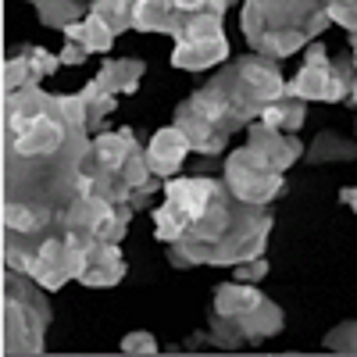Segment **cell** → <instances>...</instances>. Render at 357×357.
<instances>
[{
  "label": "cell",
  "mask_w": 357,
  "mask_h": 357,
  "mask_svg": "<svg viewBox=\"0 0 357 357\" xmlns=\"http://www.w3.org/2000/svg\"><path fill=\"white\" fill-rule=\"evenodd\" d=\"M307 161L311 165H336V161H357V139H347L333 129H325L314 136L307 146Z\"/></svg>",
  "instance_id": "ac0fdd59"
},
{
  "label": "cell",
  "mask_w": 357,
  "mask_h": 357,
  "mask_svg": "<svg viewBox=\"0 0 357 357\" xmlns=\"http://www.w3.org/2000/svg\"><path fill=\"white\" fill-rule=\"evenodd\" d=\"M143 72H146V65L139 57H111V61H104V68L82 86V100L97 104V100H111L118 93H136Z\"/></svg>",
  "instance_id": "8992f818"
},
{
  "label": "cell",
  "mask_w": 357,
  "mask_h": 357,
  "mask_svg": "<svg viewBox=\"0 0 357 357\" xmlns=\"http://www.w3.org/2000/svg\"><path fill=\"white\" fill-rule=\"evenodd\" d=\"M329 18L350 33H357V0H329Z\"/></svg>",
  "instance_id": "f1b7e54d"
},
{
  "label": "cell",
  "mask_w": 357,
  "mask_h": 357,
  "mask_svg": "<svg viewBox=\"0 0 357 357\" xmlns=\"http://www.w3.org/2000/svg\"><path fill=\"white\" fill-rule=\"evenodd\" d=\"M222 178L225 186L232 190V197H240L247 204H272L282 190H286V178L282 172L268 168L250 146H240V151H232L222 165Z\"/></svg>",
  "instance_id": "5b68a950"
},
{
  "label": "cell",
  "mask_w": 357,
  "mask_h": 357,
  "mask_svg": "<svg viewBox=\"0 0 357 357\" xmlns=\"http://www.w3.org/2000/svg\"><path fill=\"white\" fill-rule=\"evenodd\" d=\"M132 211H136L132 204H114L111 215L97 225V240L100 243H122L129 232V222H132Z\"/></svg>",
  "instance_id": "d4e9b609"
},
{
  "label": "cell",
  "mask_w": 357,
  "mask_h": 357,
  "mask_svg": "<svg viewBox=\"0 0 357 357\" xmlns=\"http://www.w3.org/2000/svg\"><path fill=\"white\" fill-rule=\"evenodd\" d=\"M54 100L57 97H50L40 86H22L15 93H4V129H25L29 122L50 114Z\"/></svg>",
  "instance_id": "7c38bea8"
},
{
  "label": "cell",
  "mask_w": 357,
  "mask_h": 357,
  "mask_svg": "<svg viewBox=\"0 0 357 357\" xmlns=\"http://www.w3.org/2000/svg\"><path fill=\"white\" fill-rule=\"evenodd\" d=\"M247 146H250V151H254L268 168H275V172L293 168L296 161L307 154L304 143L296 139V136H289V132H282V129H272V126H264L261 118L247 126Z\"/></svg>",
  "instance_id": "52a82bcc"
},
{
  "label": "cell",
  "mask_w": 357,
  "mask_h": 357,
  "mask_svg": "<svg viewBox=\"0 0 357 357\" xmlns=\"http://www.w3.org/2000/svg\"><path fill=\"white\" fill-rule=\"evenodd\" d=\"M29 4L36 8L40 22L50 29H65L72 22H82V11H86L82 0H29Z\"/></svg>",
  "instance_id": "ffe728a7"
},
{
  "label": "cell",
  "mask_w": 357,
  "mask_h": 357,
  "mask_svg": "<svg viewBox=\"0 0 357 357\" xmlns=\"http://www.w3.org/2000/svg\"><path fill=\"white\" fill-rule=\"evenodd\" d=\"M286 93V79L279 72V61L264 54H247L229 61L211 82L200 86L190 100L197 114H204L225 139H232L236 129H247L264 114V107Z\"/></svg>",
  "instance_id": "7a4b0ae2"
},
{
  "label": "cell",
  "mask_w": 357,
  "mask_h": 357,
  "mask_svg": "<svg viewBox=\"0 0 357 357\" xmlns=\"http://www.w3.org/2000/svg\"><path fill=\"white\" fill-rule=\"evenodd\" d=\"M354 129H357V118H354Z\"/></svg>",
  "instance_id": "8d00e7d4"
},
{
  "label": "cell",
  "mask_w": 357,
  "mask_h": 357,
  "mask_svg": "<svg viewBox=\"0 0 357 357\" xmlns=\"http://www.w3.org/2000/svg\"><path fill=\"white\" fill-rule=\"evenodd\" d=\"M350 50H354V68H357V33H350Z\"/></svg>",
  "instance_id": "d590c367"
},
{
  "label": "cell",
  "mask_w": 357,
  "mask_h": 357,
  "mask_svg": "<svg viewBox=\"0 0 357 357\" xmlns=\"http://www.w3.org/2000/svg\"><path fill=\"white\" fill-rule=\"evenodd\" d=\"M229 57V40H211V43H175L172 50V65L183 68V72H204V68H215Z\"/></svg>",
  "instance_id": "9a60e30c"
},
{
  "label": "cell",
  "mask_w": 357,
  "mask_h": 357,
  "mask_svg": "<svg viewBox=\"0 0 357 357\" xmlns=\"http://www.w3.org/2000/svg\"><path fill=\"white\" fill-rule=\"evenodd\" d=\"M329 0H243L240 11L247 43L272 61L304 50L307 40H318L329 29Z\"/></svg>",
  "instance_id": "3957f363"
},
{
  "label": "cell",
  "mask_w": 357,
  "mask_h": 357,
  "mask_svg": "<svg viewBox=\"0 0 357 357\" xmlns=\"http://www.w3.org/2000/svg\"><path fill=\"white\" fill-rule=\"evenodd\" d=\"M190 151H193V146L183 136V129H178V126H165V129H158L151 136V143H146V161H151V172L158 178H175V172L183 168Z\"/></svg>",
  "instance_id": "9c48e42d"
},
{
  "label": "cell",
  "mask_w": 357,
  "mask_h": 357,
  "mask_svg": "<svg viewBox=\"0 0 357 357\" xmlns=\"http://www.w3.org/2000/svg\"><path fill=\"white\" fill-rule=\"evenodd\" d=\"M114 36L118 33L104 18H97V15H86L82 18V43L89 47V54H107L114 47Z\"/></svg>",
  "instance_id": "484cf974"
},
{
  "label": "cell",
  "mask_w": 357,
  "mask_h": 357,
  "mask_svg": "<svg viewBox=\"0 0 357 357\" xmlns=\"http://www.w3.org/2000/svg\"><path fill=\"white\" fill-rule=\"evenodd\" d=\"M272 232V211L264 204H247L232 197L225 178L218 183L207 211L172 243L168 261L175 268L193 264H240L250 257H261Z\"/></svg>",
  "instance_id": "6da1fadb"
},
{
  "label": "cell",
  "mask_w": 357,
  "mask_h": 357,
  "mask_svg": "<svg viewBox=\"0 0 357 357\" xmlns=\"http://www.w3.org/2000/svg\"><path fill=\"white\" fill-rule=\"evenodd\" d=\"M178 4L175 0H136V11H132V29L136 33H168L178 22Z\"/></svg>",
  "instance_id": "e0dca14e"
},
{
  "label": "cell",
  "mask_w": 357,
  "mask_h": 357,
  "mask_svg": "<svg viewBox=\"0 0 357 357\" xmlns=\"http://www.w3.org/2000/svg\"><path fill=\"white\" fill-rule=\"evenodd\" d=\"M329 75H333L329 50H325L321 43H311L301 72L286 82V93L289 97H301V100H321L325 97V86H329Z\"/></svg>",
  "instance_id": "ba28073f"
},
{
  "label": "cell",
  "mask_w": 357,
  "mask_h": 357,
  "mask_svg": "<svg viewBox=\"0 0 357 357\" xmlns=\"http://www.w3.org/2000/svg\"><path fill=\"white\" fill-rule=\"evenodd\" d=\"M340 200L350 207V211L357 215V186H347V190H340Z\"/></svg>",
  "instance_id": "836d02e7"
},
{
  "label": "cell",
  "mask_w": 357,
  "mask_h": 357,
  "mask_svg": "<svg viewBox=\"0 0 357 357\" xmlns=\"http://www.w3.org/2000/svg\"><path fill=\"white\" fill-rule=\"evenodd\" d=\"M225 318V314H222ZM236 321V329H240V336H243V343H261V340H272V336H279L282 333V325H286V318H282V307L279 304H272L264 296V301L254 307V311H247V314H240V318H232Z\"/></svg>",
  "instance_id": "5bb4252c"
},
{
  "label": "cell",
  "mask_w": 357,
  "mask_h": 357,
  "mask_svg": "<svg viewBox=\"0 0 357 357\" xmlns=\"http://www.w3.org/2000/svg\"><path fill=\"white\" fill-rule=\"evenodd\" d=\"M61 65H82L86 57H89V47L86 43H75V40H65V47H61Z\"/></svg>",
  "instance_id": "d6a6232c"
},
{
  "label": "cell",
  "mask_w": 357,
  "mask_h": 357,
  "mask_svg": "<svg viewBox=\"0 0 357 357\" xmlns=\"http://www.w3.org/2000/svg\"><path fill=\"white\" fill-rule=\"evenodd\" d=\"M357 79V68H354V57H336L333 61V75H329V86H325V104H347L350 97V86Z\"/></svg>",
  "instance_id": "603a6c76"
},
{
  "label": "cell",
  "mask_w": 357,
  "mask_h": 357,
  "mask_svg": "<svg viewBox=\"0 0 357 357\" xmlns=\"http://www.w3.org/2000/svg\"><path fill=\"white\" fill-rule=\"evenodd\" d=\"M304 118H307V100L282 93L279 100H272V104L264 107L261 122L272 126V129H282V132H296V129L304 126Z\"/></svg>",
  "instance_id": "d6986e66"
},
{
  "label": "cell",
  "mask_w": 357,
  "mask_h": 357,
  "mask_svg": "<svg viewBox=\"0 0 357 357\" xmlns=\"http://www.w3.org/2000/svg\"><path fill=\"white\" fill-rule=\"evenodd\" d=\"M126 279V257L118 250V243H93L86 250V268L79 275V286L89 289H111Z\"/></svg>",
  "instance_id": "8fae6325"
},
{
  "label": "cell",
  "mask_w": 357,
  "mask_h": 357,
  "mask_svg": "<svg viewBox=\"0 0 357 357\" xmlns=\"http://www.w3.org/2000/svg\"><path fill=\"white\" fill-rule=\"evenodd\" d=\"M222 178L215 175H186V178H168L165 183V200H172L175 207H183V215L190 218V225L207 211L215 190H218Z\"/></svg>",
  "instance_id": "30bf717a"
},
{
  "label": "cell",
  "mask_w": 357,
  "mask_h": 357,
  "mask_svg": "<svg viewBox=\"0 0 357 357\" xmlns=\"http://www.w3.org/2000/svg\"><path fill=\"white\" fill-rule=\"evenodd\" d=\"M132 11H136V0H89V15L104 18L114 33H129Z\"/></svg>",
  "instance_id": "7402d4cb"
},
{
  "label": "cell",
  "mask_w": 357,
  "mask_h": 357,
  "mask_svg": "<svg viewBox=\"0 0 357 357\" xmlns=\"http://www.w3.org/2000/svg\"><path fill=\"white\" fill-rule=\"evenodd\" d=\"M50 329V304L43 296V286L4 264V318H0V340H4L8 357L40 354Z\"/></svg>",
  "instance_id": "277c9868"
},
{
  "label": "cell",
  "mask_w": 357,
  "mask_h": 357,
  "mask_svg": "<svg viewBox=\"0 0 357 357\" xmlns=\"http://www.w3.org/2000/svg\"><path fill=\"white\" fill-rule=\"evenodd\" d=\"M161 190H165V186H161V178L154 175V178H151V183H143L139 190H132V197H129V204H132V207H136V211H139V207H146V204H151V197H154V193H161Z\"/></svg>",
  "instance_id": "1f68e13d"
},
{
  "label": "cell",
  "mask_w": 357,
  "mask_h": 357,
  "mask_svg": "<svg viewBox=\"0 0 357 357\" xmlns=\"http://www.w3.org/2000/svg\"><path fill=\"white\" fill-rule=\"evenodd\" d=\"M122 354H158V340L151 333H129L122 340Z\"/></svg>",
  "instance_id": "4dcf8cb0"
},
{
  "label": "cell",
  "mask_w": 357,
  "mask_h": 357,
  "mask_svg": "<svg viewBox=\"0 0 357 357\" xmlns=\"http://www.w3.org/2000/svg\"><path fill=\"white\" fill-rule=\"evenodd\" d=\"M172 126H178L183 129V136L190 139V146H193V154H204V158H215V154H222L225 151V136L207 122L204 114H197L193 107H190V100H183L175 107V122Z\"/></svg>",
  "instance_id": "4fadbf2b"
},
{
  "label": "cell",
  "mask_w": 357,
  "mask_h": 357,
  "mask_svg": "<svg viewBox=\"0 0 357 357\" xmlns=\"http://www.w3.org/2000/svg\"><path fill=\"white\" fill-rule=\"evenodd\" d=\"M0 82H4V93H15L22 86H40L36 72H33V61H29V50H18L15 57L4 61V72H0Z\"/></svg>",
  "instance_id": "cb8c5ba5"
},
{
  "label": "cell",
  "mask_w": 357,
  "mask_h": 357,
  "mask_svg": "<svg viewBox=\"0 0 357 357\" xmlns=\"http://www.w3.org/2000/svg\"><path fill=\"white\" fill-rule=\"evenodd\" d=\"M321 347L333 350V354H357V318L340 321L336 329H329L325 340H321Z\"/></svg>",
  "instance_id": "4316f807"
},
{
  "label": "cell",
  "mask_w": 357,
  "mask_h": 357,
  "mask_svg": "<svg viewBox=\"0 0 357 357\" xmlns=\"http://www.w3.org/2000/svg\"><path fill=\"white\" fill-rule=\"evenodd\" d=\"M264 275H268V261L264 257H250V261L236 264V279L240 282H261Z\"/></svg>",
  "instance_id": "f546056e"
},
{
  "label": "cell",
  "mask_w": 357,
  "mask_h": 357,
  "mask_svg": "<svg viewBox=\"0 0 357 357\" xmlns=\"http://www.w3.org/2000/svg\"><path fill=\"white\" fill-rule=\"evenodd\" d=\"M190 229V218L183 215V207H175L172 200H165L161 207H158V211H154V236H158V240L161 243H175L178 240V236H183Z\"/></svg>",
  "instance_id": "44dd1931"
},
{
  "label": "cell",
  "mask_w": 357,
  "mask_h": 357,
  "mask_svg": "<svg viewBox=\"0 0 357 357\" xmlns=\"http://www.w3.org/2000/svg\"><path fill=\"white\" fill-rule=\"evenodd\" d=\"M25 50H29V61H33V72H36L40 82L61 68V57H57V54H50V50H43V47H25Z\"/></svg>",
  "instance_id": "83f0119b"
},
{
  "label": "cell",
  "mask_w": 357,
  "mask_h": 357,
  "mask_svg": "<svg viewBox=\"0 0 357 357\" xmlns=\"http://www.w3.org/2000/svg\"><path fill=\"white\" fill-rule=\"evenodd\" d=\"M175 4H178V11H200L207 0H175Z\"/></svg>",
  "instance_id": "e575fe53"
},
{
  "label": "cell",
  "mask_w": 357,
  "mask_h": 357,
  "mask_svg": "<svg viewBox=\"0 0 357 357\" xmlns=\"http://www.w3.org/2000/svg\"><path fill=\"white\" fill-rule=\"evenodd\" d=\"M264 301V293L257 289V282H222L215 289V314H225V318H240L247 311H254L257 304Z\"/></svg>",
  "instance_id": "2e32d148"
}]
</instances>
